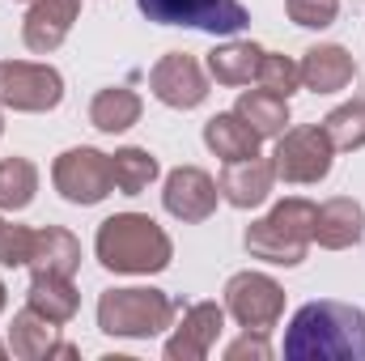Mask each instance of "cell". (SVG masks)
<instances>
[{
    "label": "cell",
    "instance_id": "52a82bcc",
    "mask_svg": "<svg viewBox=\"0 0 365 361\" xmlns=\"http://www.w3.org/2000/svg\"><path fill=\"white\" fill-rule=\"evenodd\" d=\"M225 302L234 310V319L247 327V332H268L276 319H280V306H284V293L280 285L259 276V272H238L230 285H225Z\"/></svg>",
    "mask_w": 365,
    "mask_h": 361
},
{
    "label": "cell",
    "instance_id": "d6986e66",
    "mask_svg": "<svg viewBox=\"0 0 365 361\" xmlns=\"http://www.w3.org/2000/svg\"><path fill=\"white\" fill-rule=\"evenodd\" d=\"M264 56H268V51H259L255 43H230V47H217V51L208 56V73H212L217 81H225V86H242V81L259 77Z\"/></svg>",
    "mask_w": 365,
    "mask_h": 361
},
{
    "label": "cell",
    "instance_id": "cb8c5ba5",
    "mask_svg": "<svg viewBox=\"0 0 365 361\" xmlns=\"http://www.w3.org/2000/svg\"><path fill=\"white\" fill-rule=\"evenodd\" d=\"M110 175H115V187L123 195H140L149 183L158 179V162L145 149H123V153L110 158Z\"/></svg>",
    "mask_w": 365,
    "mask_h": 361
},
{
    "label": "cell",
    "instance_id": "4dcf8cb0",
    "mask_svg": "<svg viewBox=\"0 0 365 361\" xmlns=\"http://www.w3.org/2000/svg\"><path fill=\"white\" fill-rule=\"evenodd\" d=\"M4 230H9V225H0V238H4Z\"/></svg>",
    "mask_w": 365,
    "mask_h": 361
},
{
    "label": "cell",
    "instance_id": "1f68e13d",
    "mask_svg": "<svg viewBox=\"0 0 365 361\" xmlns=\"http://www.w3.org/2000/svg\"><path fill=\"white\" fill-rule=\"evenodd\" d=\"M0 353H4V349H0Z\"/></svg>",
    "mask_w": 365,
    "mask_h": 361
},
{
    "label": "cell",
    "instance_id": "e0dca14e",
    "mask_svg": "<svg viewBox=\"0 0 365 361\" xmlns=\"http://www.w3.org/2000/svg\"><path fill=\"white\" fill-rule=\"evenodd\" d=\"M73 13H77V0H38L30 9V21H26V43L34 51H51L68 34Z\"/></svg>",
    "mask_w": 365,
    "mask_h": 361
},
{
    "label": "cell",
    "instance_id": "4316f807",
    "mask_svg": "<svg viewBox=\"0 0 365 361\" xmlns=\"http://www.w3.org/2000/svg\"><path fill=\"white\" fill-rule=\"evenodd\" d=\"M259 81H264V90H272V93H280V98H289V93L297 90V81H302V68H297V64H289L284 56H264Z\"/></svg>",
    "mask_w": 365,
    "mask_h": 361
},
{
    "label": "cell",
    "instance_id": "4fadbf2b",
    "mask_svg": "<svg viewBox=\"0 0 365 361\" xmlns=\"http://www.w3.org/2000/svg\"><path fill=\"white\" fill-rule=\"evenodd\" d=\"M353 77H357V68H353V56H349L344 47H310V51H306L302 81H306L314 93L344 90Z\"/></svg>",
    "mask_w": 365,
    "mask_h": 361
},
{
    "label": "cell",
    "instance_id": "3957f363",
    "mask_svg": "<svg viewBox=\"0 0 365 361\" xmlns=\"http://www.w3.org/2000/svg\"><path fill=\"white\" fill-rule=\"evenodd\" d=\"M314 217H319V208L306 200L276 204L272 217H264L247 230V251H255L268 264H302L306 243L314 238Z\"/></svg>",
    "mask_w": 365,
    "mask_h": 361
},
{
    "label": "cell",
    "instance_id": "83f0119b",
    "mask_svg": "<svg viewBox=\"0 0 365 361\" xmlns=\"http://www.w3.org/2000/svg\"><path fill=\"white\" fill-rule=\"evenodd\" d=\"M336 13H340V0H289V17L297 26H310V30L331 26Z\"/></svg>",
    "mask_w": 365,
    "mask_h": 361
},
{
    "label": "cell",
    "instance_id": "8992f818",
    "mask_svg": "<svg viewBox=\"0 0 365 361\" xmlns=\"http://www.w3.org/2000/svg\"><path fill=\"white\" fill-rule=\"evenodd\" d=\"M272 171L284 183H319L331 171V141L323 128H297L276 145Z\"/></svg>",
    "mask_w": 365,
    "mask_h": 361
},
{
    "label": "cell",
    "instance_id": "9c48e42d",
    "mask_svg": "<svg viewBox=\"0 0 365 361\" xmlns=\"http://www.w3.org/2000/svg\"><path fill=\"white\" fill-rule=\"evenodd\" d=\"M56 187L73 204H98L115 187V175H110V162L98 149H68L56 162Z\"/></svg>",
    "mask_w": 365,
    "mask_h": 361
},
{
    "label": "cell",
    "instance_id": "7402d4cb",
    "mask_svg": "<svg viewBox=\"0 0 365 361\" xmlns=\"http://www.w3.org/2000/svg\"><path fill=\"white\" fill-rule=\"evenodd\" d=\"M136 115H140V98L128 90H102L90 106L93 128H102V132H123L136 123Z\"/></svg>",
    "mask_w": 365,
    "mask_h": 361
},
{
    "label": "cell",
    "instance_id": "ac0fdd59",
    "mask_svg": "<svg viewBox=\"0 0 365 361\" xmlns=\"http://www.w3.org/2000/svg\"><path fill=\"white\" fill-rule=\"evenodd\" d=\"M30 264L34 272H51V276H73V268L81 264V247L73 234L47 225L34 234V247H30Z\"/></svg>",
    "mask_w": 365,
    "mask_h": 361
},
{
    "label": "cell",
    "instance_id": "5b68a950",
    "mask_svg": "<svg viewBox=\"0 0 365 361\" xmlns=\"http://www.w3.org/2000/svg\"><path fill=\"white\" fill-rule=\"evenodd\" d=\"M136 4L158 26H191L208 34H238L251 21L238 0H136Z\"/></svg>",
    "mask_w": 365,
    "mask_h": 361
},
{
    "label": "cell",
    "instance_id": "ba28073f",
    "mask_svg": "<svg viewBox=\"0 0 365 361\" xmlns=\"http://www.w3.org/2000/svg\"><path fill=\"white\" fill-rule=\"evenodd\" d=\"M64 98V81L47 64H0V102L17 111H47Z\"/></svg>",
    "mask_w": 365,
    "mask_h": 361
},
{
    "label": "cell",
    "instance_id": "44dd1931",
    "mask_svg": "<svg viewBox=\"0 0 365 361\" xmlns=\"http://www.w3.org/2000/svg\"><path fill=\"white\" fill-rule=\"evenodd\" d=\"M238 115L259 132V136H276L284 123H289V106H284V98L272 90H251L238 98Z\"/></svg>",
    "mask_w": 365,
    "mask_h": 361
},
{
    "label": "cell",
    "instance_id": "ffe728a7",
    "mask_svg": "<svg viewBox=\"0 0 365 361\" xmlns=\"http://www.w3.org/2000/svg\"><path fill=\"white\" fill-rule=\"evenodd\" d=\"M30 306H34L43 319L64 323V319H73V310H77V289L68 285V276L34 272V285H30Z\"/></svg>",
    "mask_w": 365,
    "mask_h": 361
},
{
    "label": "cell",
    "instance_id": "f546056e",
    "mask_svg": "<svg viewBox=\"0 0 365 361\" xmlns=\"http://www.w3.org/2000/svg\"><path fill=\"white\" fill-rule=\"evenodd\" d=\"M0 310H4V285H0Z\"/></svg>",
    "mask_w": 365,
    "mask_h": 361
},
{
    "label": "cell",
    "instance_id": "7c38bea8",
    "mask_svg": "<svg viewBox=\"0 0 365 361\" xmlns=\"http://www.w3.org/2000/svg\"><path fill=\"white\" fill-rule=\"evenodd\" d=\"M272 162H259V158H242V162H230L225 175H221V191L234 208H255L268 200L272 191Z\"/></svg>",
    "mask_w": 365,
    "mask_h": 361
},
{
    "label": "cell",
    "instance_id": "7a4b0ae2",
    "mask_svg": "<svg viewBox=\"0 0 365 361\" xmlns=\"http://www.w3.org/2000/svg\"><path fill=\"white\" fill-rule=\"evenodd\" d=\"M98 260L110 272H162L170 264V238L158 230V221L140 213H123L102 221Z\"/></svg>",
    "mask_w": 365,
    "mask_h": 361
},
{
    "label": "cell",
    "instance_id": "30bf717a",
    "mask_svg": "<svg viewBox=\"0 0 365 361\" xmlns=\"http://www.w3.org/2000/svg\"><path fill=\"white\" fill-rule=\"evenodd\" d=\"M153 93L166 102V106H179V111H191V106H200L204 102V73H200V64L191 60V56H182V51H170L158 68H153Z\"/></svg>",
    "mask_w": 365,
    "mask_h": 361
},
{
    "label": "cell",
    "instance_id": "5bb4252c",
    "mask_svg": "<svg viewBox=\"0 0 365 361\" xmlns=\"http://www.w3.org/2000/svg\"><path fill=\"white\" fill-rule=\"evenodd\" d=\"M204 141H208V149H212L217 158H225V162L255 158V149H259V132H255L238 111H234V115H217V119H208Z\"/></svg>",
    "mask_w": 365,
    "mask_h": 361
},
{
    "label": "cell",
    "instance_id": "f1b7e54d",
    "mask_svg": "<svg viewBox=\"0 0 365 361\" xmlns=\"http://www.w3.org/2000/svg\"><path fill=\"white\" fill-rule=\"evenodd\" d=\"M247 353H255V357H268V345L247 336V340H238V345H230V349H225V357H247Z\"/></svg>",
    "mask_w": 365,
    "mask_h": 361
},
{
    "label": "cell",
    "instance_id": "277c9868",
    "mask_svg": "<svg viewBox=\"0 0 365 361\" xmlns=\"http://www.w3.org/2000/svg\"><path fill=\"white\" fill-rule=\"evenodd\" d=\"M170 310L158 289H110L98 302V323L106 336H153L170 323Z\"/></svg>",
    "mask_w": 365,
    "mask_h": 361
},
{
    "label": "cell",
    "instance_id": "2e32d148",
    "mask_svg": "<svg viewBox=\"0 0 365 361\" xmlns=\"http://www.w3.org/2000/svg\"><path fill=\"white\" fill-rule=\"evenodd\" d=\"M361 230H365V213H361V204H353V200H331L314 217V238L323 247H336V251L357 243Z\"/></svg>",
    "mask_w": 365,
    "mask_h": 361
},
{
    "label": "cell",
    "instance_id": "603a6c76",
    "mask_svg": "<svg viewBox=\"0 0 365 361\" xmlns=\"http://www.w3.org/2000/svg\"><path fill=\"white\" fill-rule=\"evenodd\" d=\"M13 353H21V357H51V319H43L34 306L30 310H21L17 319H13Z\"/></svg>",
    "mask_w": 365,
    "mask_h": 361
},
{
    "label": "cell",
    "instance_id": "9a60e30c",
    "mask_svg": "<svg viewBox=\"0 0 365 361\" xmlns=\"http://www.w3.org/2000/svg\"><path fill=\"white\" fill-rule=\"evenodd\" d=\"M217 332H221V310H217L212 302L191 306V310H187L182 332L170 340V345H166V357H204V353L212 349Z\"/></svg>",
    "mask_w": 365,
    "mask_h": 361
},
{
    "label": "cell",
    "instance_id": "6da1fadb",
    "mask_svg": "<svg viewBox=\"0 0 365 361\" xmlns=\"http://www.w3.org/2000/svg\"><path fill=\"white\" fill-rule=\"evenodd\" d=\"M284 357H344L365 361V310L344 302H310L293 315Z\"/></svg>",
    "mask_w": 365,
    "mask_h": 361
},
{
    "label": "cell",
    "instance_id": "d4e9b609",
    "mask_svg": "<svg viewBox=\"0 0 365 361\" xmlns=\"http://www.w3.org/2000/svg\"><path fill=\"white\" fill-rule=\"evenodd\" d=\"M34 187H38V175L26 158H13V162H0V208L17 213L34 200Z\"/></svg>",
    "mask_w": 365,
    "mask_h": 361
},
{
    "label": "cell",
    "instance_id": "8fae6325",
    "mask_svg": "<svg viewBox=\"0 0 365 361\" xmlns=\"http://www.w3.org/2000/svg\"><path fill=\"white\" fill-rule=\"evenodd\" d=\"M217 204V183L195 166H182L166 179V208L182 221H204Z\"/></svg>",
    "mask_w": 365,
    "mask_h": 361
},
{
    "label": "cell",
    "instance_id": "484cf974",
    "mask_svg": "<svg viewBox=\"0 0 365 361\" xmlns=\"http://www.w3.org/2000/svg\"><path fill=\"white\" fill-rule=\"evenodd\" d=\"M323 132H327L331 149H361L365 145V102H349V106L331 111Z\"/></svg>",
    "mask_w": 365,
    "mask_h": 361
}]
</instances>
